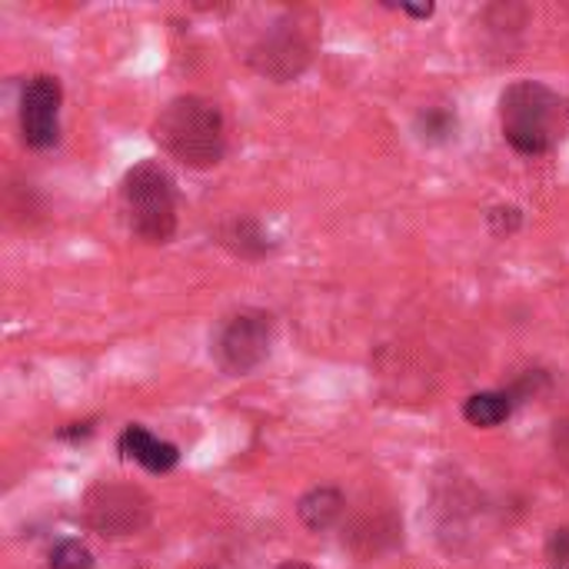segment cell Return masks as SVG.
Returning <instances> with one entry per match:
<instances>
[{
    "label": "cell",
    "instance_id": "9c48e42d",
    "mask_svg": "<svg viewBox=\"0 0 569 569\" xmlns=\"http://www.w3.org/2000/svg\"><path fill=\"white\" fill-rule=\"evenodd\" d=\"M343 513V497L333 487H317L300 500V520L310 530H327Z\"/></svg>",
    "mask_w": 569,
    "mask_h": 569
},
{
    "label": "cell",
    "instance_id": "30bf717a",
    "mask_svg": "<svg viewBox=\"0 0 569 569\" xmlns=\"http://www.w3.org/2000/svg\"><path fill=\"white\" fill-rule=\"evenodd\" d=\"M510 393H473L463 407V417L473 427H500L510 417Z\"/></svg>",
    "mask_w": 569,
    "mask_h": 569
},
{
    "label": "cell",
    "instance_id": "7c38bea8",
    "mask_svg": "<svg viewBox=\"0 0 569 569\" xmlns=\"http://www.w3.org/2000/svg\"><path fill=\"white\" fill-rule=\"evenodd\" d=\"M420 130H423V140H443L453 130V117L447 110H440V107L423 110L420 113Z\"/></svg>",
    "mask_w": 569,
    "mask_h": 569
},
{
    "label": "cell",
    "instance_id": "7a4b0ae2",
    "mask_svg": "<svg viewBox=\"0 0 569 569\" xmlns=\"http://www.w3.org/2000/svg\"><path fill=\"white\" fill-rule=\"evenodd\" d=\"M120 190L133 233L147 243H167L177 230V193L170 173L160 163L143 160L127 170Z\"/></svg>",
    "mask_w": 569,
    "mask_h": 569
},
{
    "label": "cell",
    "instance_id": "8992f818",
    "mask_svg": "<svg viewBox=\"0 0 569 569\" xmlns=\"http://www.w3.org/2000/svg\"><path fill=\"white\" fill-rule=\"evenodd\" d=\"M313 50V40L303 37V30L290 20H280L273 23L270 33H263V40L257 43L253 50V67L273 80H293L307 63H310V53Z\"/></svg>",
    "mask_w": 569,
    "mask_h": 569
},
{
    "label": "cell",
    "instance_id": "5b68a950",
    "mask_svg": "<svg viewBox=\"0 0 569 569\" xmlns=\"http://www.w3.org/2000/svg\"><path fill=\"white\" fill-rule=\"evenodd\" d=\"M60 80L57 77H30L23 93H20V133L23 143L33 150H47L57 143L60 133Z\"/></svg>",
    "mask_w": 569,
    "mask_h": 569
},
{
    "label": "cell",
    "instance_id": "3957f363",
    "mask_svg": "<svg viewBox=\"0 0 569 569\" xmlns=\"http://www.w3.org/2000/svg\"><path fill=\"white\" fill-rule=\"evenodd\" d=\"M560 100L537 80H520L503 90L500 117L503 133L520 153H543L553 143V117Z\"/></svg>",
    "mask_w": 569,
    "mask_h": 569
},
{
    "label": "cell",
    "instance_id": "52a82bcc",
    "mask_svg": "<svg viewBox=\"0 0 569 569\" xmlns=\"http://www.w3.org/2000/svg\"><path fill=\"white\" fill-rule=\"evenodd\" d=\"M87 507H90V523L110 537L133 533L137 527L147 523V513H150L147 497L130 487H97Z\"/></svg>",
    "mask_w": 569,
    "mask_h": 569
},
{
    "label": "cell",
    "instance_id": "ba28073f",
    "mask_svg": "<svg viewBox=\"0 0 569 569\" xmlns=\"http://www.w3.org/2000/svg\"><path fill=\"white\" fill-rule=\"evenodd\" d=\"M120 453L130 457V460H137V463H140L143 470H150V473H170V470L177 467V460H180V453H177L173 443L157 440L150 430L137 427V423H130V427L120 433Z\"/></svg>",
    "mask_w": 569,
    "mask_h": 569
},
{
    "label": "cell",
    "instance_id": "5bb4252c",
    "mask_svg": "<svg viewBox=\"0 0 569 569\" xmlns=\"http://www.w3.org/2000/svg\"><path fill=\"white\" fill-rule=\"evenodd\" d=\"M400 10H403V13H410V17H430V13H433V3H427V7H413V3H400Z\"/></svg>",
    "mask_w": 569,
    "mask_h": 569
},
{
    "label": "cell",
    "instance_id": "4fadbf2b",
    "mask_svg": "<svg viewBox=\"0 0 569 569\" xmlns=\"http://www.w3.org/2000/svg\"><path fill=\"white\" fill-rule=\"evenodd\" d=\"M553 553H557L560 560H569V530L553 537Z\"/></svg>",
    "mask_w": 569,
    "mask_h": 569
},
{
    "label": "cell",
    "instance_id": "6da1fadb",
    "mask_svg": "<svg viewBox=\"0 0 569 569\" xmlns=\"http://www.w3.org/2000/svg\"><path fill=\"white\" fill-rule=\"evenodd\" d=\"M153 140L183 167H217L227 150L223 113L203 97H177L160 110L153 123Z\"/></svg>",
    "mask_w": 569,
    "mask_h": 569
},
{
    "label": "cell",
    "instance_id": "8fae6325",
    "mask_svg": "<svg viewBox=\"0 0 569 569\" xmlns=\"http://www.w3.org/2000/svg\"><path fill=\"white\" fill-rule=\"evenodd\" d=\"M50 569H97V563H93V553L83 543L63 540L50 553Z\"/></svg>",
    "mask_w": 569,
    "mask_h": 569
},
{
    "label": "cell",
    "instance_id": "9a60e30c",
    "mask_svg": "<svg viewBox=\"0 0 569 569\" xmlns=\"http://www.w3.org/2000/svg\"><path fill=\"white\" fill-rule=\"evenodd\" d=\"M277 569H313V567H307V563H297V560H293V563H283V567H277Z\"/></svg>",
    "mask_w": 569,
    "mask_h": 569
},
{
    "label": "cell",
    "instance_id": "277c9868",
    "mask_svg": "<svg viewBox=\"0 0 569 569\" xmlns=\"http://www.w3.org/2000/svg\"><path fill=\"white\" fill-rule=\"evenodd\" d=\"M270 343H273V317L247 307L223 320L213 340V357L223 367V373L243 377L267 360Z\"/></svg>",
    "mask_w": 569,
    "mask_h": 569
}]
</instances>
